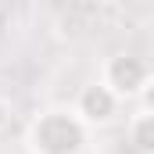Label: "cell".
Instances as JSON below:
<instances>
[{"label": "cell", "mask_w": 154, "mask_h": 154, "mask_svg": "<svg viewBox=\"0 0 154 154\" xmlns=\"http://www.w3.org/2000/svg\"><path fill=\"white\" fill-rule=\"evenodd\" d=\"M140 104H143V111H154V75L147 79V86L140 90Z\"/></svg>", "instance_id": "5b68a950"}, {"label": "cell", "mask_w": 154, "mask_h": 154, "mask_svg": "<svg viewBox=\"0 0 154 154\" xmlns=\"http://www.w3.org/2000/svg\"><path fill=\"white\" fill-rule=\"evenodd\" d=\"M7 115H11V104H7V100H4V97H0V129H4V125H7Z\"/></svg>", "instance_id": "8992f818"}, {"label": "cell", "mask_w": 154, "mask_h": 154, "mask_svg": "<svg viewBox=\"0 0 154 154\" xmlns=\"http://www.w3.org/2000/svg\"><path fill=\"white\" fill-rule=\"evenodd\" d=\"M129 143L140 154H154V111H136L129 118Z\"/></svg>", "instance_id": "277c9868"}, {"label": "cell", "mask_w": 154, "mask_h": 154, "mask_svg": "<svg viewBox=\"0 0 154 154\" xmlns=\"http://www.w3.org/2000/svg\"><path fill=\"white\" fill-rule=\"evenodd\" d=\"M100 79L125 100V97H140V90H143L147 79H151V68H147V61L136 57V54H115V57L104 61Z\"/></svg>", "instance_id": "7a4b0ae2"}, {"label": "cell", "mask_w": 154, "mask_h": 154, "mask_svg": "<svg viewBox=\"0 0 154 154\" xmlns=\"http://www.w3.org/2000/svg\"><path fill=\"white\" fill-rule=\"evenodd\" d=\"M118 108H122V97H118L104 79L82 86V93H79V100H75V111L86 118L90 125H108V122L118 115Z\"/></svg>", "instance_id": "3957f363"}, {"label": "cell", "mask_w": 154, "mask_h": 154, "mask_svg": "<svg viewBox=\"0 0 154 154\" xmlns=\"http://www.w3.org/2000/svg\"><path fill=\"white\" fill-rule=\"evenodd\" d=\"M90 122L75 108H47L25 129L29 154H82L90 140Z\"/></svg>", "instance_id": "6da1fadb"}]
</instances>
